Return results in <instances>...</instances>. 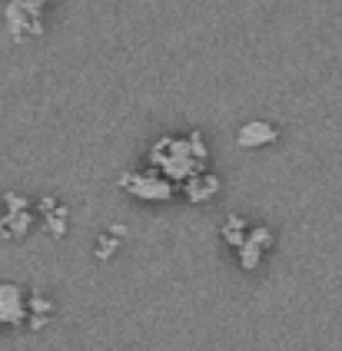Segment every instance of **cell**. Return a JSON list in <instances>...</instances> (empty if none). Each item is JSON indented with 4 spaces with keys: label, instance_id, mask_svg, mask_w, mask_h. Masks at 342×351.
I'll return each mask as SVG.
<instances>
[{
    "label": "cell",
    "instance_id": "1",
    "mask_svg": "<svg viewBox=\"0 0 342 351\" xmlns=\"http://www.w3.org/2000/svg\"><path fill=\"white\" fill-rule=\"evenodd\" d=\"M206 143H203L200 133H190L186 139H173L163 136L150 146V162L153 169H160L163 176H170L173 182L180 179H190L193 173H200L206 166Z\"/></svg>",
    "mask_w": 342,
    "mask_h": 351
},
{
    "label": "cell",
    "instance_id": "2",
    "mask_svg": "<svg viewBox=\"0 0 342 351\" xmlns=\"http://www.w3.org/2000/svg\"><path fill=\"white\" fill-rule=\"evenodd\" d=\"M123 193H130L133 199H143V202H170L176 195V182L170 176H163L160 169H150V173H126L120 176Z\"/></svg>",
    "mask_w": 342,
    "mask_h": 351
},
{
    "label": "cell",
    "instance_id": "3",
    "mask_svg": "<svg viewBox=\"0 0 342 351\" xmlns=\"http://www.w3.org/2000/svg\"><path fill=\"white\" fill-rule=\"evenodd\" d=\"M276 242V235H273V229H266V226H249L246 229V239L240 242V269L242 272H253L256 265L262 262V252L269 249Z\"/></svg>",
    "mask_w": 342,
    "mask_h": 351
},
{
    "label": "cell",
    "instance_id": "4",
    "mask_svg": "<svg viewBox=\"0 0 342 351\" xmlns=\"http://www.w3.org/2000/svg\"><path fill=\"white\" fill-rule=\"evenodd\" d=\"M23 318H27L23 289L14 282H0V325H23Z\"/></svg>",
    "mask_w": 342,
    "mask_h": 351
},
{
    "label": "cell",
    "instance_id": "5",
    "mask_svg": "<svg viewBox=\"0 0 342 351\" xmlns=\"http://www.w3.org/2000/svg\"><path fill=\"white\" fill-rule=\"evenodd\" d=\"M276 139H280V130H276L273 123L249 119V123H242L240 133H236V146H242V149H260V146H269V143H276Z\"/></svg>",
    "mask_w": 342,
    "mask_h": 351
},
{
    "label": "cell",
    "instance_id": "6",
    "mask_svg": "<svg viewBox=\"0 0 342 351\" xmlns=\"http://www.w3.org/2000/svg\"><path fill=\"white\" fill-rule=\"evenodd\" d=\"M220 176L216 173H206V169H200V173H193L190 179H183V193H186V199L190 202H209L213 195L220 193Z\"/></svg>",
    "mask_w": 342,
    "mask_h": 351
},
{
    "label": "cell",
    "instance_id": "7",
    "mask_svg": "<svg viewBox=\"0 0 342 351\" xmlns=\"http://www.w3.org/2000/svg\"><path fill=\"white\" fill-rule=\"evenodd\" d=\"M30 213L27 209H7V215L0 219V239H23L30 229Z\"/></svg>",
    "mask_w": 342,
    "mask_h": 351
},
{
    "label": "cell",
    "instance_id": "8",
    "mask_svg": "<svg viewBox=\"0 0 342 351\" xmlns=\"http://www.w3.org/2000/svg\"><path fill=\"white\" fill-rule=\"evenodd\" d=\"M246 229H249V222H246L242 215H229V219L223 222L220 232H223V239H226L233 249H240V242L246 239Z\"/></svg>",
    "mask_w": 342,
    "mask_h": 351
},
{
    "label": "cell",
    "instance_id": "9",
    "mask_svg": "<svg viewBox=\"0 0 342 351\" xmlns=\"http://www.w3.org/2000/svg\"><path fill=\"white\" fill-rule=\"evenodd\" d=\"M67 206H60V202H57V206H54V209H50V213H43V226H47V232L54 235V239H63V235H67Z\"/></svg>",
    "mask_w": 342,
    "mask_h": 351
},
{
    "label": "cell",
    "instance_id": "10",
    "mask_svg": "<svg viewBox=\"0 0 342 351\" xmlns=\"http://www.w3.org/2000/svg\"><path fill=\"white\" fill-rule=\"evenodd\" d=\"M27 315H54V302L43 295H30L27 298Z\"/></svg>",
    "mask_w": 342,
    "mask_h": 351
},
{
    "label": "cell",
    "instance_id": "11",
    "mask_svg": "<svg viewBox=\"0 0 342 351\" xmlns=\"http://www.w3.org/2000/svg\"><path fill=\"white\" fill-rule=\"evenodd\" d=\"M120 239H123V235H117V232H103L100 239H97V255H100V258H110Z\"/></svg>",
    "mask_w": 342,
    "mask_h": 351
},
{
    "label": "cell",
    "instance_id": "12",
    "mask_svg": "<svg viewBox=\"0 0 342 351\" xmlns=\"http://www.w3.org/2000/svg\"><path fill=\"white\" fill-rule=\"evenodd\" d=\"M54 206H57V202H54V199H50V195H47V199H41V213H50V209H54Z\"/></svg>",
    "mask_w": 342,
    "mask_h": 351
},
{
    "label": "cell",
    "instance_id": "13",
    "mask_svg": "<svg viewBox=\"0 0 342 351\" xmlns=\"http://www.w3.org/2000/svg\"><path fill=\"white\" fill-rule=\"evenodd\" d=\"M41 3H50V0H41Z\"/></svg>",
    "mask_w": 342,
    "mask_h": 351
}]
</instances>
